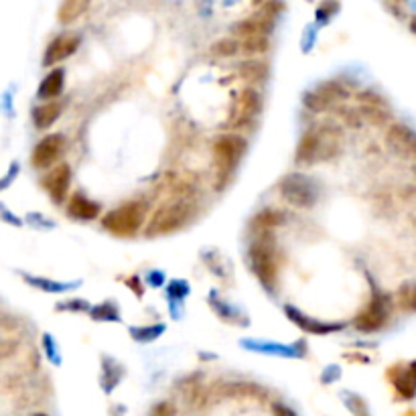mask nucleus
I'll use <instances>...</instances> for the list:
<instances>
[{
	"mask_svg": "<svg viewBox=\"0 0 416 416\" xmlns=\"http://www.w3.org/2000/svg\"><path fill=\"white\" fill-rule=\"evenodd\" d=\"M341 152V132L331 124H323L317 128H311L307 135H303L295 152L296 165L313 167L317 162L333 161Z\"/></svg>",
	"mask_w": 416,
	"mask_h": 416,
	"instance_id": "nucleus-1",
	"label": "nucleus"
},
{
	"mask_svg": "<svg viewBox=\"0 0 416 416\" xmlns=\"http://www.w3.org/2000/svg\"><path fill=\"white\" fill-rule=\"evenodd\" d=\"M246 148H248L246 138L236 132H226L215 138L212 145V155H214V177L217 191L226 189L232 175L236 173L238 165L242 161Z\"/></svg>",
	"mask_w": 416,
	"mask_h": 416,
	"instance_id": "nucleus-2",
	"label": "nucleus"
},
{
	"mask_svg": "<svg viewBox=\"0 0 416 416\" xmlns=\"http://www.w3.org/2000/svg\"><path fill=\"white\" fill-rule=\"evenodd\" d=\"M193 214H195V203L191 202L187 195H177L173 199L162 203L161 207L152 214L145 234L148 238L175 234L187 226Z\"/></svg>",
	"mask_w": 416,
	"mask_h": 416,
	"instance_id": "nucleus-3",
	"label": "nucleus"
},
{
	"mask_svg": "<svg viewBox=\"0 0 416 416\" xmlns=\"http://www.w3.org/2000/svg\"><path fill=\"white\" fill-rule=\"evenodd\" d=\"M147 205L142 202H126L102 217V228L116 238H135L145 228Z\"/></svg>",
	"mask_w": 416,
	"mask_h": 416,
	"instance_id": "nucleus-4",
	"label": "nucleus"
},
{
	"mask_svg": "<svg viewBox=\"0 0 416 416\" xmlns=\"http://www.w3.org/2000/svg\"><path fill=\"white\" fill-rule=\"evenodd\" d=\"M260 112H262V95L256 88L248 85L240 90V94L234 100V106L229 112V126L236 130H244L256 120Z\"/></svg>",
	"mask_w": 416,
	"mask_h": 416,
	"instance_id": "nucleus-5",
	"label": "nucleus"
},
{
	"mask_svg": "<svg viewBox=\"0 0 416 416\" xmlns=\"http://www.w3.org/2000/svg\"><path fill=\"white\" fill-rule=\"evenodd\" d=\"M66 150V136L63 135H45L33 148L31 165L41 171H51L55 165H59V159L63 157Z\"/></svg>",
	"mask_w": 416,
	"mask_h": 416,
	"instance_id": "nucleus-6",
	"label": "nucleus"
},
{
	"mask_svg": "<svg viewBox=\"0 0 416 416\" xmlns=\"http://www.w3.org/2000/svg\"><path fill=\"white\" fill-rule=\"evenodd\" d=\"M281 195L284 202H288L295 207H311L317 202V189L313 187L307 177L303 175H288L281 183Z\"/></svg>",
	"mask_w": 416,
	"mask_h": 416,
	"instance_id": "nucleus-7",
	"label": "nucleus"
},
{
	"mask_svg": "<svg viewBox=\"0 0 416 416\" xmlns=\"http://www.w3.org/2000/svg\"><path fill=\"white\" fill-rule=\"evenodd\" d=\"M250 264L264 286H272L276 281V260H274V246L266 240H258L250 246Z\"/></svg>",
	"mask_w": 416,
	"mask_h": 416,
	"instance_id": "nucleus-8",
	"label": "nucleus"
},
{
	"mask_svg": "<svg viewBox=\"0 0 416 416\" xmlns=\"http://www.w3.org/2000/svg\"><path fill=\"white\" fill-rule=\"evenodd\" d=\"M272 28H274V19L260 11L236 23L232 33H234V39H250V37H269Z\"/></svg>",
	"mask_w": 416,
	"mask_h": 416,
	"instance_id": "nucleus-9",
	"label": "nucleus"
},
{
	"mask_svg": "<svg viewBox=\"0 0 416 416\" xmlns=\"http://www.w3.org/2000/svg\"><path fill=\"white\" fill-rule=\"evenodd\" d=\"M43 187L47 189L49 197L55 203H61L68 197L69 187H71V169L66 162L55 165L49 173L43 177Z\"/></svg>",
	"mask_w": 416,
	"mask_h": 416,
	"instance_id": "nucleus-10",
	"label": "nucleus"
},
{
	"mask_svg": "<svg viewBox=\"0 0 416 416\" xmlns=\"http://www.w3.org/2000/svg\"><path fill=\"white\" fill-rule=\"evenodd\" d=\"M388 319V307L384 303V298H374L365 309L355 317V329L363 333H374L378 329L384 327V323Z\"/></svg>",
	"mask_w": 416,
	"mask_h": 416,
	"instance_id": "nucleus-11",
	"label": "nucleus"
},
{
	"mask_svg": "<svg viewBox=\"0 0 416 416\" xmlns=\"http://www.w3.org/2000/svg\"><path fill=\"white\" fill-rule=\"evenodd\" d=\"M386 142L398 155L416 159V135L404 124H392L386 130Z\"/></svg>",
	"mask_w": 416,
	"mask_h": 416,
	"instance_id": "nucleus-12",
	"label": "nucleus"
},
{
	"mask_svg": "<svg viewBox=\"0 0 416 416\" xmlns=\"http://www.w3.org/2000/svg\"><path fill=\"white\" fill-rule=\"evenodd\" d=\"M345 95H348V92L341 88L339 81H327V83L319 85L315 92L307 94L305 104H307V108H311L313 112H321V110H327V108L331 106L336 100H341V98H345Z\"/></svg>",
	"mask_w": 416,
	"mask_h": 416,
	"instance_id": "nucleus-13",
	"label": "nucleus"
},
{
	"mask_svg": "<svg viewBox=\"0 0 416 416\" xmlns=\"http://www.w3.org/2000/svg\"><path fill=\"white\" fill-rule=\"evenodd\" d=\"M78 47H80V37L78 35H69V33L68 35H59L49 43L45 57H43V63L45 66H57V63L66 61L76 53Z\"/></svg>",
	"mask_w": 416,
	"mask_h": 416,
	"instance_id": "nucleus-14",
	"label": "nucleus"
},
{
	"mask_svg": "<svg viewBox=\"0 0 416 416\" xmlns=\"http://www.w3.org/2000/svg\"><path fill=\"white\" fill-rule=\"evenodd\" d=\"M236 73L244 81H248L250 88L252 85H262L269 78V66H266V61H260V59H246L242 63H238Z\"/></svg>",
	"mask_w": 416,
	"mask_h": 416,
	"instance_id": "nucleus-15",
	"label": "nucleus"
},
{
	"mask_svg": "<svg viewBox=\"0 0 416 416\" xmlns=\"http://www.w3.org/2000/svg\"><path fill=\"white\" fill-rule=\"evenodd\" d=\"M68 214L76 219H83V222H92L100 215V205L95 202H92L90 197L85 195H73L68 203Z\"/></svg>",
	"mask_w": 416,
	"mask_h": 416,
	"instance_id": "nucleus-16",
	"label": "nucleus"
},
{
	"mask_svg": "<svg viewBox=\"0 0 416 416\" xmlns=\"http://www.w3.org/2000/svg\"><path fill=\"white\" fill-rule=\"evenodd\" d=\"M63 83H66V69L55 68L51 69L45 80L39 85V98L45 102H53L57 95L63 92Z\"/></svg>",
	"mask_w": 416,
	"mask_h": 416,
	"instance_id": "nucleus-17",
	"label": "nucleus"
},
{
	"mask_svg": "<svg viewBox=\"0 0 416 416\" xmlns=\"http://www.w3.org/2000/svg\"><path fill=\"white\" fill-rule=\"evenodd\" d=\"M392 376V384H394V388L398 390V394L406 398V400H410V398H415L416 394V362L410 363L406 370H402L400 374H394V372H390Z\"/></svg>",
	"mask_w": 416,
	"mask_h": 416,
	"instance_id": "nucleus-18",
	"label": "nucleus"
},
{
	"mask_svg": "<svg viewBox=\"0 0 416 416\" xmlns=\"http://www.w3.org/2000/svg\"><path fill=\"white\" fill-rule=\"evenodd\" d=\"M61 114V104L59 102H45L33 110V122L39 130H47L51 128L57 118Z\"/></svg>",
	"mask_w": 416,
	"mask_h": 416,
	"instance_id": "nucleus-19",
	"label": "nucleus"
},
{
	"mask_svg": "<svg viewBox=\"0 0 416 416\" xmlns=\"http://www.w3.org/2000/svg\"><path fill=\"white\" fill-rule=\"evenodd\" d=\"M88 9H90V2H85V0H68V2H63V4L59 6V11H57V21H59L61 25H69V23L78 21Z\"/></svg>",
	"mask_w": 416,
	"mask_h": 416,
	"instance_id": "nucleus-20",
	"label": "nucleus"
},
{
	"mask_svg": "<svg viewBox=\"0 0 416 416\" xmlns=\"http://www.w3.org/2000/svg\"><path fill=\"white\" fill-rule=\"evenodd\" d=\"M238 53H240V41L234 39V37L215 41L214 45L209 47V55L215 59H228V57H234Z\"/></svg>",
	"mask_w": 416,
	"mask_h": 416,
	"instance_id": "nucleus-21",
	"label": "nucleus"
},
{
	"mask_svg": "<svg viewBox=\"0 0 416 416\" xmlns=\"http://www.w3.org/2000/svg\"><path fill=\"white\" fill-rule=\"evenodd\" d=\"M238 41H240V53L250 57V59H256L258 55H264L270 47L269 37H250V39Z\"/></svg>",
	"mask_w": 416,
	"mask_h": 416,
	"instance_id": "nucleus-22",
	"label": "nucleus"
},
{
	"mask_svg": "<svg viewBox=\"0 0 416 416\" xmlns=\"http://www.w3.org/2000/svg\"><path fill=\"white\" fill-rule=\"evenodd\" d=\"M398 307L406 313H416V282H404L396 293Z\"/></svg>",
	"mask_w": 416,
	"mask_h": 416,
	"instance_id": "nucleus-23",
	"label": "nucleus"
},
{
	"mask_svg": "<svg viewBox=\"0 0 416 416\" xmlns=\"http://www.w3.org/2000/svg\"><path fill=\"white\" fill-rule=\"evenodd\" d=\"M254 224L260 229H272L276 228V226H281L282 215L276 209H264V212H260V214L256 215Z\"/></svg>",
	"mask_w": 416,
	"mask_h": 416,
	"instance_id": "nucleus-24",
	"label": "nucleus"
},
{
	"mask_svg": "<svg viewBox=\"0 0 416 416\" xmlns=\"http://www.w3.org/2000/svg\"><path fill=\"white\" fill-rule=\"evenodd\" d=\"M362 114V118H365V120H370L374 126H384L386 122L390 120V114L384 110V108H372V106H363L362 110H360Z\"/></svg>",
	"mask_w": 416,
	"mask_h": 416,
	"instance_id": "nucleus-25",
	"label": "nucleus"
},
{
	"mask_svg": "<svg viewBox=\"0 0 416 416\" xmlns=\"http://www.w3.org/2000/svg\"><path fill=\"white\" fill-rule=\"evenodd\" d=\"M19 348H21V343H19V339H14V337H4V339H0V363L14 358Z\"/></svg>",
	"mask_w": 416,
	"mask_h": 416,
	"instance_id": "nucleus-26",
	"label": "nucleus"
},
{
	"mask_svg": "<svg viewBox=\"0 0 416 416\" xmlns=\"http://www.w3.org/2000/svg\"><path fill=\"white\" fill-rule=\"evenodd\" d=\"M150 416H177V410H175L173 404L161 402V404H157V406L152 408V412H150Z\"/></svg>",
	"mask_w": 416,
	"mask_h": 416,
	"instance_id": "nucleus-27",
	"label": "nucleus"
},
{
	"mask_svg": "<svg viewBox=\"0 0 416 416\" xmlns=\"http://www.w3.org/2000/svg\"><path fill=\"white\" fill-rule=\"evenodd\" d=\"M274 416H296L288 406L284 404H274Z\"/></svg>",
	"mask_w": 416,
	"mask_h": 416,
	"instance_id": "nucleus-28",
	"label": "nucleus"
},
{
	"mask_svg": "<svg viewBox=\"0 0 416 416\" xmlns=\"http://www.w3.org/2000/svg\"><path fill=\"white\" fill-rule=\"evenodd\" d=\"M410 28H412V31H415V33H416V16H415V19H412V21H410Z\"/></svg>",
	"mask_w": 416,
	"mask_h": 416,
	"instance_id": "nucleus-29",
	"label": "nucleus"
},
{
	"mask_svg": "<svg viewBox=\"0 0 416 416\" xmlns=\"http://www.w3.org/2000/svg\"><path fill=\"white\" fill-rule=\"evenodd\" d=\"M412 173H415V177H416V165H415V167H412Z\"/></svg>",
	"mask_w": 416,
	"mask_h": 416,
	"instance_id": "nucleus-30",
	"label": "nucleus"
},
{
	"mask_svg": "<svg viewBox=\"0 0 416 416\" xmlns=\"http://www.w3.org/2000/svg\"><path fill=\"white\" fill-rule=\"evenodd\" d=\"M33 416H47V415H41V412H39V415H33Z\"/></svg>",
	"mask_w": 416,
	"mask_h": 416,
	"instance_id": "nucleus-31",
	"label": "nucleus"
}]
</instances>
